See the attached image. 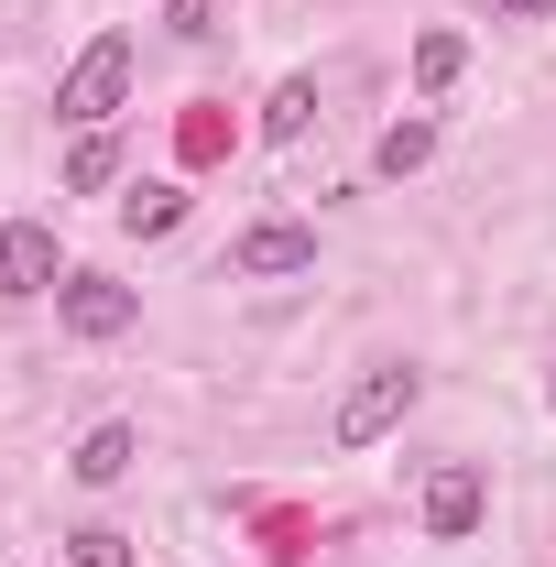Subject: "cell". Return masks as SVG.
Wrapping results in <instances>:
<instances>
[{
	"label": "cell",
	"mask_w": 556,
	"mask_h": 567,
	"mask_svg": "<svg viewBox=\"0 0 556 567\" xmlns=\"http://www.w3.org/2000/svg\"><path fill=\"white\" fill-rule=\"evenodd\" d=\"M415 393H425V371H415V360H382V371H360V382L339 393V415H328V436H339V447H382L393 425L415 415Z\"/></svg>",
	"instance_id": "obj_1"
},
{
	"label": "cell",
	"mask_w": 556,
	"mask_h": 567,
	"mask_svg": "<svg viewBox=\"0 0 556 567\" xmlns=\"http://www.w3.org/2000/svg\"><path fill=\"white\" fill-rule=\"evenodd\" d=\"M121 99H132V33H99V44L66 66L55 110H66L76 132H110V110H121Z\"/></svg>",
	"instance_id": "obj_2"
},
{
	"label": "cell",
	"mask_w": 556,
	"mask_h": 567,
	"mask_svg": "<svg viewBox=\"0 0 556 567\" xmlns=\"http://www.w3.org/2000/svg\"><path fill=\"white\" fill-rule=\"evenodd\" d=\"M55 317H66L76 339H121V328L142 317V295L110 284V274H66V284H55Z\"/></svg>",
	"instance_id": "obj_3"
},
{
	"label": "cell",
	"mask_w": 556,
	"mask_h": 567,
	"mask_svg": "<svg viewBox=\"0 0 556 567\" xmlns=\"http://www.w3.org/2000/svg\"><path fill=\"white\" fill-rule=\"evenodd\" d=\"M55 218H0V295H55Z\"/></svg>",
	"instance_id": "obj_4"
},
{
	"label": "cell",
	"mask_w": 556,
	"mask_h": 567,
	"mask_svg": "<svg viewBox=\"0 0 556 567\" xmlns=\"http://www.w3.org/2000/svg\"><path fill=\"white\" fill-rule=\"evenodd\" d=\"M481 513H491V481L470 470V458H447V470L425 481V535H436V546H459V535H481Z\"/></svg>",
	"instance_id": "obj_5"
},
{
	"label": "cell",
	"mask_w": 556,
	"mask_h": 567,
	"mask_svg": "<svg viewBox=\"0 0 556 567\" xmlns=\"http://www.w3.org/2000/svg\"><path fill=\"white\" fill-rule=\"evenodd\" d=\"M317 262V229L306 218H262L240 251H229V274H251V284H274V274H306Z\"/></svg>",
	"instance_id": "obj_6"
},
{
	"label": "cell",
	"mask_w": 556,
	"mask_h": 567,
	"mask_svg": "<svg viewBox=\"0 0 556 567\" xmlns=\"http://www.w3.org/2000/svg\"><path fill=\"white\" fill-rule=\"evenodd\" d=\"M132 458H142V436H132V425H87V436H76V458H66V470H76V481H87V492H110V481H121Z\"/></svg>",
	"instance_id": "obj_7"
},
{
	"label": "cell",
	"mask_w": 556,
	"mask_h": 567,
	"mask_svg": "<svg viewBox=\"0 0 556 567\" xmlns=\"http://www.w3.org/2000/svg\"><path fill=\"white\" fill-rule=\"evenodd\" d=\"M121 229H132V240L186 229V186H164V175H153V186H132V197H121Z\"/></svg>",
	"instance_id": "obj_8"
},
{
	"label": "cell",
	"mask_w": 556,
	"mask_h": 567,
	"mask_svg": "<svg viewBox=\"0 0 556 567\" xmlns=\"http://www.w3.org/2000/svg\"><path fill=\"white\" fill-rule=\"evenodd\" d=\"M99 186H121V142H110V132H87L66 153V197H99Z\"/></svg>",
	"instance_id": "obj_9"
},
{
	"label": "cell",
	"mask_w": 556,
	"mask_h": 567,
	"mask_svg": "<svg viewBox=\"0 0 556 567\" xmlns=\"http://www.w3.org/2000/svg\"><path fill=\"white\" fill-rule=\"evenodd\" d=\"M306 121H317V76H284V87H274V110H262V132H274V142H295Z\"/></svg>",
	"instance_id": "obj_10"
},
{
	"label": "cell",
	"mask_w": 556,
	"mask_h": 567,
	"mask_svg": "<svg viewBox=\"0 0 556 567\" xmlns=\"http://www.w3.org/2000/svg\"><path fill=\"white\" fill-rule=\"evenodd\" d=\"M459 66H470L459 33H415V87H459Z\"/></svg>",
	"instance_id": "obj_11"
},
{
	"label": "cell",
	"mask_w": 556,
	"mask_h": 567,
	"mask_svg": "<svg viewBox=\"0 0 556 567\" xmlns=\"http://www.w3.org/2000/svg\"><path fill=\"white\" fill-rule=\"evenodd\" d=\"M425 153H436V121H393L382 132V175H415Z\"/></svg>",
	"instance_id": "obj_12"
},
{
	"label": "cell",
	"mask_w": 556,
	"mask_h": 567,
	"mask_svg": "<svg viewBox=\"0 0 556 567\" xmlns=\"http://www.w3.org/2000/svg\"><path fill=\"white\" fill-rule=\"evenodd\" d=\"M66 567H132V535H110V524H76V535H66Z\"/></svg>",
	"instance_id": "obj_13"
},
{
	"label": "cell",
	"mask_w": 556,
	"mask_h": 567,
	"mask_svg": "<svg viewBox=\"0 0 556 567\" xmlns=\"http://www.w3.org/2000/svg\"><path fill=\"white\" fill-rule=\"evenodd\" d=\"M164 22H175V33L197 44V33H218V0H164Z\"/></svg>",
	"instance_id": "obj_14"
},
{
	"label": "cell",
	"mask_w": 556,
	"mask_h": 567,
	"mask_svg": "<svg viewBox=\"0 0 556 567\" xmlns=\"http://www.w3.org/2000/svg\"><path fill=\"white\" fill-rule=\"evenodd\" d=\"M502 22H556V0H491Z\"/></svg>",
	"instance_id": "obj_15"
},
{
	"label": "cell",
	"mask_w": 556,
	"mask_h": 567,
	"mask_svg": "<svg viewBox=\"0 0 556 567\" xmlns=\"http://www.w3.org/2000/svg\"><path fill=\"white\" fill-rule=\"evenodd\" d=\"M546 393H556V382H546Z\"/></svg>",
	"instance_id": "obj_16"
}]
</instances>
